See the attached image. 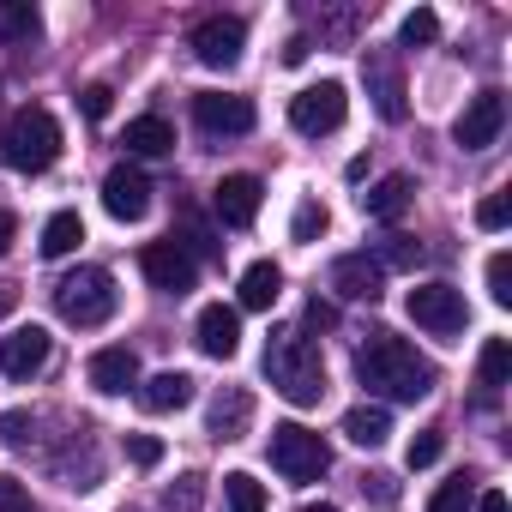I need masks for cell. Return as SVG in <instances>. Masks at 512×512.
<instances>
[{
	"mask_svg": "<svg viewBox=\"0 0 512 512\" xmlns=\"http://www.w3.org/2000/svg\"><path fill=\"white\" fill-rule=\"evenodd\" d=\"M356 380H362L368 392L392 398V404H416V398L434 392L440 368H434L416 344H404V338H392V332H374V338L356 350Z\"/></svg>",
	"mask_w": 512,
	"mask_h": 512,
	"instance_id": "obj_1",
	"label": "cell"
},
{
	"mask_svg": "<svg viewBox=\"0 0 512 512\" xmlns=\"http://www.w3.org/2000/svg\"><path fill=\"white\" fill-rule=\"evenodd\" d=\"M266 380L290 398V404H320L326 398V362H320V344L308 338V332H296V326H284V332H272V344H266Z\"/></svg>",
	"mask_w": 512,
	"mask_h": 512,
	"instance_id": "obj_2",
	"label": "cell"
},
{
	"mask_svg": "<svg viewBox=\"0 0 512 512\" xmlns=\"http://www.w3.org/2000/svg\"><path fill=\"white\" fill-rule=\"evenodd\" d=\"M0 157H7V169H19V175H43L61 157V121L49 109L7 115V127H0Z\"/></svg>",
	"mask_w": 512,
	"mask_h": 512,
	"instance_id": "obj_3",
	"label": "cell"
},
{
	"mask_svg": "<svg viewBox=\"0 0 512 512\" xmlns=\"http://www.w3.org/2000/svg\"><path fill=\"white\" fill-rule=\"evenodd\" d=\"M55 314H61L67 326H79V332L103 326V320L115 314V278H109L103 266H79V272H67V278L55 284Z\"/></svg>",
	"mask_w": 512,
	"mask_h": 512,
	"instance_id": "obj_4",
	"label": "cell"
},
{
	"mask_svg": "<svg viewBox=\"0 0 512 512\" xmlns=\"http://www.w3.org/2000/svg\"><path fill=\"white\" fill-rule=\"evenodd\" d=\"M272 470L302 488V482H320V476L332 470V452H326V440H320L314 428L284 422V428H272Z\"/></svg>",
	"mask_w": 512,
	"mask_h": 512,
	"instance_id": "obj_5",
	"label": "cell"
},
{
	"mask_svg": "<svg viewBox=\"0 0 512 512\" xmlns=\"http://www.w3.org/2000/svg\"><path fill=\"white\" fill-rule=\"evenodd\" d=\"M344 115H350V97H344V85H338V79H320V85H308V91H296V97H290V127H296V133H308V139L338 133V127H344Z\"/></svg>",
	"mask_w": 512,
	"mask_h": 512,
	"instance_id": "obj_6",
	"label": "cell"
},
{
	"mask_svg": "<svg viewBox=\"0 0 512 512\" xmlns=\"http://www.w3.org/2000/svg\"><path fill=\"white\" fill-rule=\"evenodd\" d=\"M404 308H410V320H416L422 332H434V338H458L464 320H470L464 290H452V284H416V290L404 296Z\"/></svg>",
	"mask_w": 512,
	"mask_h": 512,
	"instance_id": "obj_7",
	"label": "cell"
},
{
	"mask_svg": "<svg viewBox=\"0 0 512 512\" xmlns=\"http://www.w3.org/2000/svg\"><path fill=\"white\" fill-rule=\"evenodd\" d=\"M139 272L151 278V290H163V296H187L193 278H199V260L169 235V241H151V247L139 253Z\"/></svg>",
	"mask_w": 512,
	"mask_h": 512,
	"instance_id": "obj_8",
	"label": "cell"
},
{
	"mask_svg": "<svg viewBox=\"0 0 512 512\" xmlns=\"http://www.w3.org/2000/svg\"><path fill=\"white\" fill-rule=\"evenodd\" d=\"M193 121L211 139H241V133H253V103L229 97V91H199L193 97Z\"/></svg>",
	"mask_w": 512,
	"mask_h": 512,
	"instance_id": "obj_9",
	"label": "cell"
},
{
	"mask_svg": "<svg viewBox=\"0 0 512 512\" xmlns=\"http://www.w3.org/2000/svg\"><path fill=\"white\" fill-rule=\"evenodd\" d=\"M500 127H506V97H500V91H476V97L464 103V115L452 121V139H458L464 151H488V145L500 139Z\"/></svg>",
	"mask_w": 512,
	"mask_h": 512,
	"instance_id": "obj_10",
	"label": "cell"
},
{
	"mask_svg": "<svg viewBox=\"0 0 512 512\" xmlns=\"http://www.w3.org/2000/svg\"><path fill=\"white\" fill-rule=\"evenodd\" d=\"M362 79H368V97H374V109H380V121H404V73H398V61H392V49H368L362 55Z\"/></svg>",
	"mask_w": 512,
	"mask_h": 512,
	"instance_id": "obj_11",
	"label": "cell"
},
{
	"mask_svg": "<svg viewBox=\"0 0 512 512\" xmlns=\"http://www.w3.org/2000/svg\"><path fill=\"white\" fill-rule=\"evenodd\" d=\"M49 350H55V338L43 326H13L7 338H0V374H7V380H31V374H43Z\"/></svg>",
	"mask_w": 512,
	"mask_h": 512,
	"instance_id": "obj_12",
	"label": "cell"
},
{
	"mask_svg": "<svg viewBox=\"0 0 512 512\" xmlns=\"http://www.w3.org/2000/svg\"><path fill=\"white\" fill-rule=\"evenodd\" d=\"M241 43H247V25L241 19H205L187 37V49L199 55V67H235L241 61Z\"/></svg>",
	"mask_w": 512,
	"mask_h": 512,
	"instance_id": "obj_13",
	"label": "cell"
},
{
	"mask_svg": "<svg viewBox=\"0 0 512 512\" xmlns=\"http://www.w3.org/2000/svg\"><path fill=\"white\" fill-rule=\"evenodd\" d=\"M103 211L121 217V223H139V217L151 211V181H145V169H133V163L109 169V175H103Z\"/></svg>",
	"mask_w": 512,
	"mask_h": 512,
	"instance_id": "obj_14",
	"label": "cell"
},
{
	"mask_svg": "<svg viewBox=\"0 0 512 512\" xmlns=\"http://www.w3.org/2000/svg\"><path fill=\"white\" fill-rule=\"evenodd\" d=\"M332 290H338L344 302H380L386 266L374 260V253H344V260H332Z\"/></svg>",
	"mask_w": 512,
	"mask_h": 512,
	"instance_id": "obj_15",
	"label": "cell"
},
{
	"mask_svg": "<svg viewBox=\"0 0 512 512\" xmlns=\"http://www.w3.org/2000/svg\"><path fill=\"white\" fill-rule=\"evenodd\" d=\"M260 199H266L260 175H223L217 193H211V205H217V217H223L229 229H247L253 217H260Z\"/></svg>",
	"mask_w": 512,
	"mask_h": 512,
	"instance_id": "obj_16",
	"label": "cell"
},
{
	"mask_svg": "<svg viewBox=\"0 0 512 512\" xmlns=\"http://www.w3.org/2000/svg\"><path fill=\"white\" fill-rule=\"evenodd\" d=\"M199 350L211 356V362H229L235 350H241V314L235 308H223V302H211V308H199Z\"/></svg>",
	"mask_w": 512,
	"mask_h": 512,
	"instance_id": "obj_17",
	"label": "cell"
},
{
	"mask_svg": "<svg viewBox=\"0 0 512 512\" xmlns=\"http://www.w3.org/2000/svg\"><path fill=\"white\" fill-rule=\"evenodd\" d=\"M91 386H97L103 398L139 392V356H133L127 344H109V350H97V356H91Z\"/></svg>",
	"mask_w": 512,
	"mask_h": 512,
	"instance_id": "obj_18",
	"label": "cell"
},
{
	"mask_svg": "<svg viewBox=\"0 0 512 512\" xmlns=\"http://www.w3.org/2000/svg\"><path fill=\"white\" fill-rule=\"evenodd\" d=\"M410 199H416V181H410V175H380V181L362 193V211H368L374 223H398V217L410 211Z\"/></svg>",
	"mask_w": 512,
	"mask_h": 512,
	"instance_id": "obj_19",
	"label": "cell"
},
{
	"mask_svg": "<svg viewBox=\"0 0 512 512\" xmlns=\"http://www.w3.org/2000/svg\"><path fill=\"white\" fill-rule=\"evenodd\" d=\"M193 404V380L187 374H151L145 386H139V410H151V416H169V410H187Z\"/></svg>",
	"mask_w": 512,
	"mask_h": 512,
	"instance_id": "obj_20",
	"label": "cell"
},
{
	"mask_svg": "<svg viewBox=\"0 0 512 512\" xmlns=\"http://www.w3.org/2000/svg\"><path fill=\"white\" fill-rule=\"evenodd\" d=\"M278 296H284V272H278L272 260H253V266L241 272V308H247V314H266Z\"/></svg>",
	"mask_w": 512,
	"mask_h": 512,
	"instance_id": "obj_21",
	"label": "cell"
},
{
	"mask_svg": "<svg viewBox=\"0 0 512 512\" xmlns=\"http://www.w3.org/2000/svg\"><path fill=\"white\" fill-rule=\"evenodd\" d=\"M121 145H127L133 157H163V151H175V127H169L163 115H139V121H127Z\"/></svg>",
	"mask_w": 512,
	"mask_h": 512,
	"instance_id": "obj_22",
	"label": "cell"
},
{
	"mask_svg": "<svg viewBox=\"0 0 512 512\" xmlns=\"http://www.w3.org/2000/svg\"><path fill=\"white\" fill-rule=\"evenodd\" d=\"M344 434L374 452V446H386V434H392V410H386V404H356V410H344Z\"/></svg>",
	"mask_w": 512,
	"mask_h": 512,
	"instance_id": "obj_23",
	"label": "cell"
},
{
	"mask_svg": "<svg viewBox=\"0 0 512 512\" xmlns=\"http://www.w3.org/2000/svg\"><path fill=\"white\" fill-rule=\"evenodd\" d=\"M247 416H253V398H247V392H217V398H211V434H217V440H241Z\"/></svg>",
	"mask_w": 512,
	"mask_h": 512,
	"instance_id": "obj_24",
	"label": "cell"
},
{
	"mask_svg": "<svg viewBox=\"0 0 512 512\" xmlns=\"http://www.w3.org/2000/svg\"><path fill=\"white\" fill-rule=\"evenodd\" d=\"M85 241V217L79 211H55L43 223V260H67V253Z\"/></svg>",
	"mask_w": 512,
	"mask_h": 512,
	"instance_id": "obj_25",
	"label": "cell"
},
{
	"mask_svg": "<svg viewBox=\"0 0 512 512\" xmlns=\"http://www.w3.org/2000/svg\"><path fill=\"white\" fill-rule=\"evenodd\" d=\"M37 31H43V19L31 0H0V43H31Z\"/></svg>",
	"mask_w": 512,
	"mask_h": 512,
	"instance_id": "obj_26",
	"label": "cell"
},
{
	"mask_svg": "<svg viewBox=\"0 0 512 512\" xmlns=\"http://www.w3.org/2000/svg\"><path fill=\"white\" fill-rule=\"evenodd\" d=\"M476 374H482L488 392H500V386L512 380V344H506V338H488L482 356H476Z\"/></svg>",
	"mask_w": 512,
	"mask_h": 512,
	"instance_id": "obj_27",
	"label": "cell"
},
{
	"mask_svg": "<svg viewBox=\"0 0 512 512\" xmlns=\"http://www.w3.org/2000/svg\"><path fill=\"white\" fill-rule=\"evenodd\" d=\"M223 500H229V512H266V488L253 482L247 470H229L223 476Z\"/></svg>",
	"mask_w": 512,
	"mask_h": 512,
	"instance_id": "obj_28",
	"label": "cell"
},
{
	"mask_svg": "<svg viewBox=\"0 0 512 512\" xmlns=\"http://www.w3.org/2000/svg\"><path fill=\"white\" fill-rule=\"evenodd\" d=\"M374 260H380L386 272H392V266H398V272H416V266H422V247H416L410 235H386V241L374 247Z\"/></svg>",
	"mask_w": 512,
	"mask_h": 512,
	"instance_id": "obj_29",
	"label": "cell"
},
{
	"mask_svg": "<svg viewBox=\"0 0 512 512\" xmlns=\"http://www.w3.org/2000/svg\"><path fill=\"white\" fill-rule=\"evenodd\" d=\"M163 506H169V512H199V506H205V476H193V470L175 476V482L163 488Z\"/></svg>",
	"mask_w": 512,
	"mask_h": 512,
	"instance_id": "obj_30",
	"label": "cell"
},
{
	"mask_svg": "<svg viewBox=\"0 0 512 512\" xmlns=\"http://www.w3.org/2000/svg\"><path fill=\"white\" fill-rule=\"evenodd\" d=\"M470 506H476V482H470V476L440 482V488H434V500H428V512H470Z\"/></svg>",
	"mask_w": 512,
	"mask_h": 512,
	"instance_id": "obj_31",
	"label": "cell"
},
{
	"mask_svg": "<svg viewBox=\"0 0 512 512\" xmlns=\"http://www.w3.org/2000/svg\"><path fill=\"white\" fill-rule=\"evenodd\" d=\"M440 37V19L428 13V7H416V13H404V25H398V43L404 49H428Z\"/></svg>",
	"mask_w": 512,
	"mask_h": 512,
	"instance_id": "obj_32",
	"label": "cell"
},
{
	"mask_svg": "<svg viewBox=\"0 0 512 512\" xmlns=\"http://www.w3.org/2000/svg\"><path fill=\"white\" fill-rule=\"evenodd\" d=\"M326 223H332V211L320 199H302L296 217H290V241H314V235H326Z\"/></svg>",
	"mask_w": 512,
	"mask_h": 512,
	"instance_id": "obj_33",
	"label": "cell"
},
{
	"mask_svg": "<svg viewBox=\"0 0 512 512\" xmlns=\"http://www.w3.org/2000/svg\"><path fill=\"white\" fill-rule=\"evenodd\" d=\"M440 452H446V434H440V428H422V434L404 446V464H410V470H428Z\"/></svg>",
	"mask_w": 512,
	"mask_h": 512,
	"instance_id": "obj_34",
	"label": "cell"
},
{
	"mask_svg": "<svg viewBox=\"0 0 512 512\" xmlns=\"http://www.w3.org/2000/svg\"><path fill=\"white\" fill-rule=\"evenodd\" d=\"M488 302L512 308V253H494V260H488Z\"/></svg>",
	"mask_w": 512,
	"mask_h": 512,
	"instance_id": "obj_35",
	"label": "cell"
},
{
	"mask_svg": "<svg viewBox=\"0 0 512 512\" xmlns=\"http://www.w3.org/2000/svg\"><path fill=\"white\" fill-rule=\"evenodd\" d=\"M476 223H482L488 235H494V229H506V223H512V199H506V193H488V199L476 205Z\"/></svg>",
	"mask_w": 512,
	"mask_h": 512,
	"instance_id": "obj_36",
	"label": "cell"
},
{
	"mask_svg": "<svg viewBox=\"0 0 512 512\" xmlns=\"http://www.w3.org/2000/svg\"><path fill=\"white\" fill-rule=\"evenodd\" d=\"M0 512H37V500L19 476H0Z\"/></svg>",
	"mask_w": 512,
	"mask_h": 512,
	"instance_id": "obj_37",
	"label": "cell"
},
{
	"mask_svg": "<svg viewBox=\"0 0 512 512\" xmlns=\"http://www.w3.org/2000/svg\"><path fill=\"white\" fill-rule=\"evenodd\" d=\"M127 458H133L139 470H151V464H163V440H151V434H127Z\"/></svg>",
	"mask_w": 512,
	"mask_h": 512,
	"instance_id": "obj_38",
	"label": "cell"
},
{
	"mask_svg": "<svg viewBox=\"0 0 512 512\" xmlns=\"http://www.w3.org/2000/svg\"><path fill=\"white\" fill-rule=\"evenodd\" d=\"M79 109H85L91 121H103V115L115 109V91H109V85H85V91H79Z\"/></svg>",
	"mask_w": 512,
	"mask_h": 512,
	"instance_id": "obj_39",
	"label": "cell"
},
{
	"mask_svg": "<svg viewBox=\"0 0 512 512\" xmlns=\"http://www.w3.org/2000/svg\"><path fill=\"white\" fill-rule=\"evenodd\" d=\"M302 326H308V332H332V326H338V308L314 296V302H308V314H302Z\"/></svg>",
	"mask_w": 512,
	"mask_h": 512,
	"instance_id": "obj_40",
	"label": "cell"
},
{
	"mask_svg": "<svg viewBox=\"0 0 512 512\" xmlns=\"http://www.w3.org/2000/svg\"><path fill=\"white\" fill-rule=\"evenodd\" d=\"M25 428H31V416H19V410H13V416H7V422H0V434H7V440H13V446H25Z\"/></svg>",
	"mask_w": 512,
	"mask_h": 512,
	"instance_id": "obj_41",
	"label": "cell"
},
{
	"mask_svg": "<svg viewBox=\"0 0 512 512\" xmlns=\"http://www.w3.org/2000/svg\"><path fill=\"white\" fill-rule=\"evenodd\" d=\"M13 235H19V217H13V211H0V260H7V247H13Z\"/></svg>",
	"mask_w": 512,
	"mask_h": 512,
	"instance_id": "obj_42",
	"label": "cell"
},
{
	"mask_svg": "<svg viewBox=\"0 0 512 512\" xmlns=\"http://www.w3.org/2000/svg\"><path fill=\"white\" fill-rule=\"evenodd\" d=\"M476 512H506V494H500V488H488V494H476Z\"/></svg>",
	"mask_w": 512,
	"mask_h": 512,
	"instance_id": "obj_43",
	"label": "cell"
},
{
	"mask_svg": "<svg viewBox=\"0 0 512 512\" xmlns=\"http://www.w3.org/2000/svg\"><path fill=\"white\" fill-rule=\"evenodd\" d=\"M284 61H290V67L308 61V37H290V43H284Z\"/></svg>",
	"mask_w": 512,
	"mask_h": 512,
	"instance_id": "obj_44",
	"label": "cell"
},
{
	"mask_svg": "<svg viewBox=\"0 0 512 512\" xmlns=\"http://www.w3.org/2000/svg\"><path fill=\"white\" fill-rule=\"evenodd\" d=\"M302 512H338V506H302Z\"/></svg>",
	"mask_w": 512,
	"mask_h": 512,
	"instance_id": "obj_45",
	"label": "cell"
}]
</instances>
